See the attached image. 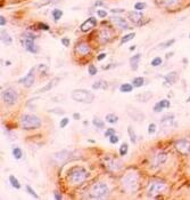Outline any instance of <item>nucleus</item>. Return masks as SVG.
Listing matches in <instances>:
<instances>
[{
  "instance_id": "1",
  "label": "nucleus",
  "mask_w": 190,
  "mask_h": 200,
  "mask_svg": "<svg viewBox=\"0 0 190 200\" xmlns=\"http://www.w3.org/2000/svg\"><path fill=\"white\" fill-rule=\"evenodd\" d=\"M122 186L127 193H134L139 186V175L133 170L127 172L122 177Z\"/></svg>"
},
{
  "instance_id": "2",
  "label": "nucleus",
  "mask_w": 190,
  "mask_h": 200,
  "mask_svg": "<svg viewBox=\"0 0 190 200\" xmlns=\"http://www.w3.org/2000/svg\"><path fill=\"white\" fill-rule=\"evenodd\" d=\"M89 173L87 172V169L83 167H73L68 170L67 173V181L72 184V185H77L82 182H84L88 179Z\"/></svg>"
},
{
  "instance_id": "3",
  "label": "nucleus",
  "mask_w": 190,
  "mask_h": 200,
  "mask_svg": "<svg viewBox=\"0 0 190 200\" xmlns=\"http://www.w3.org/2000/svg\"><path fill=\"white\" fill-rule=\"evenodd\" d=\"M109 188L105 182H96L89 190V197L92 199H103L108 196Z\"/></svg>"
},
{
  "instance_id": "4",
  "label": "nucleus",
  "mask_w": 190,
  "mask_h": 200,
  "mask_svg": "<svg viewBox=\"0 0 190 200\" xmlns=\"http://www.w3.org/2000/svg\"><path fill=\"white\" fill-rule=\"evenodd\" d=\"M20 124L23 129L32 130V129H38L39 127H41V120L35 115H23L21 117Z\"/></svg>"
},
{
  "instance_id": "5",
  "label": "nucleus",
  "mask_w": 190,
  "mask_h": 200,
  "mask_svg": "<svg viewBox=\"0 0 190 200\" xmlns=\"http://www.w3.org/2000/svg\"><path fill=\"white\" fill-rule=\"evenodd\" d=\"M71 96L74 101L80 102V103H84V104H90L95 100V95L87 89H74Z\"/></svg>"
},
{
  "instance_id": "6",
  "label": "nucleus",
  "mask_w": 190,
  "mask_h": 200,
  "mask_svg": "<svg viewBox=\"0 0 190 200\" xmlns=\"http://www.w3.org/2000/svg\"><path fill=\"white\" fill-rule=\"evenodd\" d=\"M165 188H166L165 182L159 181V179H153L148 183L147 185V196L150 198H154L157 194H159L160 192H163Z\"/></svg>"
},
{
  "instance_id": "7",
  "label": "nucleus",
  "mask_w": 190,
  "mask_h": 200,
  "mask_svg": "<svg viewBox=\"0 0 190 200\" xmlns=\"http://www.w3.org/2000/svg\"><path fill=\"white\" fill-rule=\"evenodd\" d=\"M2 100L6 104L13 105L17 102L18 100V94L16 93V90H14L13 88H7L2 92Z\"/></svg>"
},
{
  "instance_id": "8",
  "label": "nucleus",
  "mask_w": 190,
  "mask_h": 200,
  "mask_svg": "<svg viewBox=\"0 0 190 200\" xmlns=\"http://www.w3.org/2000/svg\"><path fill=\"white\" fill-rule=\"evenodd\" d=\"M127 115L130 117L132 120H134V121H137V122L144 121L145 118H146V116H145L139 109H137L136 106H132V105H127Z\"/></svg>"
},
{
  "instance_id": "9",
  "label": "nucleus",
  "mask_w": 190,
  "mask_h": 200,
  "mask_svg": "<svg viewBox=\"0 0 190 200\" xmlns=\"http://www.w3.org/2000/svg\"><path fill=\"white\" fill-rule=\"evenodd\" d=\"M175 149L181 154H189L190 153V141L186 138H181L175 143Z\"/></svg>"
},
{
  "instance_id": "10",
  "label": "nucleus",
  "mask_w": 190,
  "mask_h": 200,
  "mask_svg": "<svg viewBox=\"0 0 190 200\" xmlns=\"http://www.w3.org/2000/svg\"><path fill=\"white\" fill-rule=\"evenodd\" d=\"M112 23L116 26L120 30H130V25L127 22V20H124L121 16H114L112 17Z\"/></svg>"
},
{
  "instance_id": "11",
  "label": "nucleus",
  "mask_w": 190,
  "mask_h": 200,
  "mask_svg": "<svg viewBox=\"0 0 190 200\" xmlns=\"http://www.w3.org/2000/svg\"><path fill=\"white\" fill-rule=\"evenodd\" d=\"M18 83L24 85V87H26V88L31 87L32 85H33V83H34V68H32L31 70L29 71V73L26 74L25 77L21 78V79L18 80Z\"/></svg>"
},
{
  "instance_id": "12",
  "label": "nucleus",
  "mask_w": 190,
  "mask_h": 200,
  "mask_svg": "<svg viewBox=\"0 0 190 200\" xmlns=\"http://www.w3.org/2000/svg\"><path fill=\"white\" fill-rule=\"evenodd\" d=\"M166 160H167V153L166 152H158L153 158V167H160Z\"/></svg>"
},
{
  "instance_id": "13",
  "label": "nucleus",
  "mask_w": 190,
  "mask_h": 200,
  "mask_svg": "<svg viewBox=\"0 0 190 200\" xmlns=\"http://www.w3.org/2000/svg\"><path fill=\"white\" fill-rule=\"evenodd\" d=\"M96 25H97V20H96L95 17H89L87 21H84L81 24L80 30L82 32H88L90 31V30H92Z\"/></svg>"
},
{
  "instance_id": "14",
  "label": "nucleus",
  "mask_w": 190,
  "mask_h": 200,
  "mask_svg": "<svg viewBox=\"0 0 190 200\" xmlns=\"http://www.w3.org/2000/svg\"><path fill=\"white\" fill-rule=\"evenodd\" d=\"M110 38H112V32L109 31L107 28L106 29H101L100 32H99V34H98V40H99V42L101 45L107 43L110 40Z\"/></svg>"
},
{
  "instance_id": "15",
  "label": "nucleus",
  "mask_w": 190,
  "mask_h": 200,
  "mask_svg": "<svg viewBox=\"0 0 190 200\" xmlns=\"http://www.w3.org/2000/svg\"><path fill=\"white\" fill-rule=\"evenodd\" d=\"M127 17H129V20L132 22L133 24H140V22L142 21V19H144V15H142L141 11H130V13L127 14Z\"/></svg>"
},
{
  "instance_id": "16",
  "label": "nucleus",
  "mask_w": 190,
  "mask_h": 200,
  "mask_svg": "<svg viewBox=\"0 0 190 200\" xmlns=\"http://www.w3.org/2000/svg\"><path fill=\"white\" fill-rule=\"evenodd\" d=\"M75 52L81 56H84V55L90 53V47L87 42H79L75 47Z\"/></svg>"
},
{
  "instance_id": "17",
  "label": "nucleus",
  "mask_w": 190,
  "mask_h": 200,
  "mask_svg": "<svg viewBox=\"0 0 190 200\" xmlns=\"http://www.w3.org/2000/svg\"><path fill=\"white\" fill-rule=\"evenodd\" d=\"M24 46L26 47V49L29 52H31L33 54L38 53V51H39L38 46L34 43V40H31V39H24Z\"/></svg>"
},
{
  "instance_id": "18",
  "label": "nucleus",
  "mask_w": 190,
  "mask_h": 200,
  "mask_svg": "<svg viewBox=\"0 0 190 200\" xmlns=\"http://www.w3.org/2000/svg\"><path fill=\"white\" fill-rule=\"evenodd\" d=\"M170 106H171V103H170L169 100H162V101H159L158 103L155 104L154 111L155 112H160L163 109H169Z\"/></svg>"
},
{
  "instance_id": "19",
  "label": "nucleus",
  "mask_w": 190,
  "mask_h": 200,
  "mask_svg": "<svg viewBox=\"0 0 190 200\" xmlns=\"http://www.w3.org/2000/svg\"><path fill=\"white\" fill-rule=\"evenodd\" d=\"M68 156H70V152L67 150H62V151H59V152L53 154V159L56 161H58V162H63V161H65L66 159L68 158Z\"/></svg>"
},
{
  "instance_id": "20",
  "label": "nucleus",
  "mask_w": 190,
  "mask_h": 200,
  "mask_svg": "<svg viewBox=\"0 0 190 200\" xmlns=\"http://www.w3.org/2000/svg\"><path fill=\"white\" fill-rule=\"evenodd\" d=\"M164 79H165V83L169 85H174L178 80V72L175 71H172V72H169L167 74L164 75Z\"/></svg>"
},
{
  "instance_id": "21",
  "label": "nucleus",
  "mask_w": 190,
  "mask_h": 200,
  "mask_svg": "<svg viewBox=\"0 0 190 200\" xmlns=\"http://www.w3.org/2000/svg\"><path fill=\"white\" fill-rule=\"evenodd\" d=\"M140 58H141V54H136L134 56H132V57L130 58V66H131V70H132V71H137L138 70Z\"/></svg>"
},
{
  "instance_id": "22",
  "label": "nucleus",
  "mask_w": 190,
  "mask_h": 200,
  "mask_svg": "<svg viewBox=\"0 0 190 200\" xmlns=\"http://www.w3.org/2000/svg\"><path fill=\"white\" fill-rule=\"evenodd\" d=\"M153 97V93L151 92H145V93H141V94H138L136 96V100L139 102H142V103H146L148 102L150 98Z\"/></svg>"
},
{
  "instance_id": "23",
  "label": "nucleus",
  "mask_w": 190,
  "mask_h": 200,
  "mask_svg": "<svg viewBox=\"0 0 190 200\" xmlns=\"http://www.w3.org/2000/svg\"><path fill=\"white\" fill-rule=\"evenodd\" d=\"M58 81H59V79H58V78H53V79L51 80V81H50V83H49V84H47L46 86H44V87L40 88V89H39V90L37 92V93H46V92H48V90L53 89V88L55 87V86H56V84H57Z\"/></svg>"
},
{
  "instance_id": "24",
  "label": "nucleus",
  "mask_w": 190,
  "mask_h": 200,
  "mask_svg": "<svg viewBox=\"0 0 190 200\" xmlns=\"http://www.w3.org/2000/svg\"><path fill=\"white\" fill-rule=\"evenodd\" d=\"M1 41H2V43H5V46H9L13 42V39L9 36V33L5 29H1Z\"/></svg>"
},
{
  "instance_id": "25",
  "label": "nucleus",
  "mask_w": 190,
  "mask_h": 200,
  "mask_svg": "<svg viewBox=\"0 0 190 200\" xmlns=\"http://www.w3.org/2000/svg\"><path fill=\"white\" fill-rule=\"evenodd\" d=\"M108 168L113 172H118L120 169L122 168V162L117 159H112L110 162H108Z\"/></svg>"
},
{
  "instance_id": "26",
  "label": "nucleus",
  "mask_w": 190,
  "mask_h": 200,
  "mask_svg": "<svg viewBox=\"0 0 190 200\" xmlns=\"http://www.w3.org/2000/svg\"><path fill=\"white\" fill-rule=\"evenodd\" d=\"M157 2L159 5L166 7V8H171V7L175 6L179 2V0H157Z\"/></svg>"
},
{
  "instance_id": "27",
  "label": "nucleus",
  "mask_w": 190,
  "mask_h": 200,
  "mask_svg": "<svg viewBox=\"0 0 190 200\" xmlns=\"http://www.w3.org/2000/svg\"><path fill=\"white\" fill-rule=\"evenodd\" d=\"M92 88L94 89H107L108 88V85H107V83L106 81H104V80H98V81H96L95 84L92 85Z\"/></svg>"
},
{
  "instance_id": "28",
  "label": "nucleus",
  "mask_w": 190,
  "mask_h": 200,
  "mask_svg": "<svg viewBox=\"0 0 190 200\" xmlns=\"http://www.w3.org/2000/svg\"><path fill=\"white\" fill-rule=\"evenodd\" d=\"M51 16H53V19L55 22L59 21V20L62 19V16H63V11L56 8V9H53V11H51Z\"/></svg>"
},
{
  "instance_id": "29",
  "label": "nucleus",
  "mask_w": 190,
  "mask_h": 200,
  "mask_svg": "<svg viewBox=\"0 0 190 200\" xmlns=\"http://www.w3.org/2000/svg\"><path fill=\"white\" fill-rule=\"evenodd\" d=\"M133 87H134V86L131 84H123V85H121L120 90H121L122 93H130V92L133 90Z\"/></svg>"
},
{
  "instance_id": "30",
  "label": "nucleus",
  "mask_w": 190,
  "mask_h": 200,
  "mask_svg": "<svg viewBox=\"0 0 190 200\" xmlns=\"http://www.w3.org/2000/svg\"><path fill=\"white\" fill-rule=\"evenodd\" d=\"M9 182H11L13 188H15V189H21V183L18 182V179H16L14 175H9Z\"/></svg>"
},
{
  "instance_id": "31",
  "label": "nucleus",
  "mask_w": 190,
  "mask_h": 200,
  "mask_svg": "<svg viewBox=\"0 0 190 200\" xmlns=\"http://www.w3.org/2000/svg\"><path fill=\"white\" fill-rule=\"evenodd\" d=\"M105 119L106 121L109 122V124H116L117 121H118V117L116 115H114V113H108Z\"/></svg>"
},
{
  "instance_id": "32",
  "label": "nucleus",
  "mask_w": 190,
  "mask_h": 200,
  "mask_svg": "<svg viewBox=\"0 0 190 200\" xmlns=\"http://www.w3.org/2000/svg\"><path fill=\"white\" fill-rule=\"evenodd\" d=\"M58 1H61V0H42L41 2L37 4V5H35V7L40 8V7H44V6H48V5H53V4H56V2H58Z\"/></svg>"
},
{
  "instance_id": "33",
  "label": "nucleus",
  "mask_w": 190,
  "mask_h": 200,
  "mask_svg": "<svg viewBox=\"0 0 190 200\" xmlns=\"http://www.w3.org/2000/svg\"><path fill=\"white\" fill-rule=\"evenodd\" d=\"M136 37V33L134 32H131V33H129V34H125L122 39H121V45H124V43H127V42H129L130 40H132L133 38Z\"/></svg>"
},
{
  "instance_id": "34",
  "label": "nucleus",
  "mask_w": 190,
  "mask_h": 200,
  "mask_svg": "<svg viewBox=\"0 0 190 200\" xmlns=\"http://www.w3.org/2000/svg\"><path fill=\"white\" fill-rule=\"evenodd\" d=\"M127 134H129V136H130V140H131V142L134 144L136 142H137V135H136V133H134V130H133V128L131 126L127 127Z\"/></svg>"
},
{
  "instance_id": "35",
  "label": "nucleus",
  "mask_w": 190,
  "mask_h": 200,
  "mask_svg": "<svg viewBox=\"0 0 190 200\" xmlns=\"http://www.w3.org/2000/svg\"><path fill=\"white\" fill-rule=\"evenodd\" d=\"M145 83V79L142 78V77H137V78H134L133 80H132V85L134 86V87H141L142 85Z\"/></svg>"
},
{
  "instance_id": "36",
  "label": "nucleus",
  "mask_w": 190,
  "mask_h": 200,
  "mask_svg": "<svg viewBox=\"0 0 190 200\" xmlns=\"http://www.w3.org/2000/svg\"><path fill=\"white\" fill-rule=\"evenodd\" d=\"M13 156H14V158L18 160V159L22 158L23 152H22V150L20 147H14V149H13Z\"/></svg>"
},
{
  "instance_id": "37",
  "label": "nucleus",
  "mask_w": 190,
  "mask_h": 200,
  "mask_svg": "<svg viewBox=\"0 0 190 200\" xmlns=\"http://www.w3.org/2000/svg\"><path fill=\"white\" fill-rule=\"evenodd\" d=\"M127 150H129V145H127V143L124 142V143L120 147V156H121V157H124L127 153Z\"/></svg>"
},
{
  "instance_id": "38",
  "label": "nucleus",
  "mask_w": 190,
  "mask_h": 200,
  "mask_svg": "<svg viewBox=\"0 0 190 200\" xmlns=\"http://www.w3.org/2000/svg\"><path fill=\"white\" fill-rule=\"evenodd\" d=\"M175 42V39H171V40H167V41H164V42H162V43H159L158 45V47L159 48H167V47H171L173 43Z\"/></svg>"
},
{
  "instance_id": "39",
  "label": "nucleus",
  "mask_w": 190,
  "mask_h": 200,
  "mask_svg": "<svg viewBox=\"0 0 190 200\" xmlns=\"http://www.w3.org/2000/svg\"><path fill=\"white\" fill-rule=\"evenodd\" d=\"M92 124H94L96 127H98V128H104V127H105L104 121H101L99 118H94V120H92Z\"/></svg>"
},
{
  "instance_id": "40",
  "label": "nucleus",
  "mask_w": 190,
  "mask_h": 200,
  "mask_svg": "<svg viewBox=\"0 0 190 200\" xmlns=\"http://www.w3.org/2000/svg\"><path fill=\"white\" fill-rule=\"evenodd\" d=\"M147 7V5L145 4V2H141V1H139V2H137V4H134V9L136 11H144L145 8Z\"/></svg>"
},
{
  "instance_id": "41",
  "label": "nucleus",
  "mask_w": 190,
  "mask_h": 200,
  "mask_svg": "<svg viewBox=\"0 0 190 200\" xmlns=\"http://www.w3.org/2000/svg\"><path fill=\"white\" fill-rule=\"evenodd\" d=\"M156 129H157V127H156V125H155L154 122L149 124V125H148V134H149V135L155 134V133H156Z\"/></svg>"
},
{
  "instance_id": "42",
  "label": "nucleus",
  "mask_w": 190,
  "mask_h": 200,
  "mask_svg": "<svg viewBox=\"0 0 190 200\" xmlns=\"http://www.w3.org/2000/svg\"><path fill=\"white\" fill-rule=\"evenodd\" d=\"M88 72L90 75H96L97 74V68H96L94 64H90L89 66H88Z\"/></svg>"
},
{
  "instance_id": "43",
  "label": "nucleus",
  "mask_w": 190,
  "mask_h": 200,
  "mask_svg": "<svg viewBox=\"0 0 190 200\" xmlns=\"http://www.w3.org/2000/svg\"><path fill=\"white\" fill-rule=\"evenodd\" d=\"M26 191H27V193H29V194H31V196H33L34 198L39 199V196H38V194L35 193V191H34V190L32 189V188L30 186V185H26Z\"/></svg>"
},
{
  "instance_id": "44",
  "label": "nucleus",
  "mask_w": 190,
  "mask_h": 200,
  "mask_svg": "<svg viewBox=\"0 0 190 200\" xmlns=\"http://www.w3.org/2000/svg\"><path fill=\"white\" fill-rule=\"evenodd\" d=\"M23 37H24V39H31V40H35V38H37L31 32H24V33H23Z\"/></svg>"
},
{
  "instance_id": "45",
  "label": "nucleus",
  "mask_w": 190,
  "mask_h": 200,
  "mask_svg": "<svg viewBox=\"0 0 190 200\" xmlns=\"http://www.w3.org/2000/svg\"><path fill=\"white\" fill-rule=\"evenodd\" d=\"M162 62H163V61H162V58H160V57H155V58L151 61V65L156 68V66H159V65L162 64Z\"/></svg>"
},
{
  "instance_id": "46",
  "label": "nucleus",
  "mask_w": 190,
  "mask_h": 200,
  "mask_svg": "<svg viewBox=\"0 0 190 200\" xmlns=\"http://www.w3.org/2000/svg\"><path fill=\"white\" fill-rule=\"evenodd\" d=\"M68 122H70V119H68V118H63V119L61 120L59 126H61V128H65V127L68 125Z\"/></svg>"
},
{
  "instance_id": "47",
  "label": "nucleus",
  "mask_w": 190,
  "mask_h": 200,
  "mask_svg": "<svg viewBox=\"0 0 190 200\" xmlns=\"http://www.w3.org/2000/svg\"><path fill=\"white\" fill-rule=\"evenodd\" d=\"M115 133H116V132H115V129H113V128H108V129L105 132V137L112 136V135H114Z\"/></svg>"
},
{
  "instance_id": "48",
  "label": "nucleus",
  "mask_w": 190,
  "mask_h": 200,
  "mask_svg": "<svg viewBox=\"0 0 190 200\" xmlns=\"http://www.w3.org/2000/svg\"><path fill=\"white\" fill-rule=\"evenodd\" d=\"M97 15H98L99 17H101V19H105L106 16H107V11H104V9H98V11H97Z\"/></svg>"
},
{
  "instance_id": "49",
  "label": "nucleus",
  "mask_w": 190,
  "mask_h": 200,
  "mask_svg": "<svg viewBox=\"0 0 190 200\" xmlns=\"http://www.w3.org/2000/svg\"><path fill=\"white\" fill-rule=\"evenodd\" d=\"M109 142L112 143V144H116L117 142H118V137L114 134V135H112V136H109Z\"/></svg>"
},
{
  "instance_id": "50",
  "label": "nucleus",
  "mask_w": 190,
  "mask_h": 200,
  "mask_svg": "<svg viewBox=\"0 0 190 200\" xmlns=\"http://www.w3.org/2000/svg\"><path fill=\"white\" fill-rule=\"evenodd\" d=\"M49 112H53V113H56V115H61V116L65 113L62 109H53V110H49Z\"/></svg>"
},
{
  "instance_id": "51",
  "label": "nucleus",
  "mask_w": 190,
  "mask_h": 200,
  "mask_svg": "<svg viewBox=\"0 0 190 200\" xmlns=\"http://www.w3.org/2000/svg\"><path fill=\"white\" fill-rule=\"evenodd\" d=\"M61 42L63 43L64 47H68V46H70V39H68V38H62Z\"/></svg>"
},
{
  "instance_id": "52",
  "label": "nucleus",
  "mask_w": 190,
  "mask_h": 200,
  "mask_svg": "<svg viewBox=\"0 0 190 200\" xmlns=\"http://www.w3.org/2000/svg\"><path fill=\"white\" fill-rule=\"evenodd\" d=\"M38 26L40 28V30H44V31L49 30V26H48L47 24H44V23H39V24H38Z\"/></svg>"
},
{
  "instance_id": "53",
  "label": "nucleus",
  "mask_w": 190,
  "mask_h": 200,
  "mask_svg": "<svg viewBox=\"0 0 190 200\" xmlns=\"http://www.w3.org/2000/svg\"><path fill=\"white\" fill-rule=\"evenodd\" d=\"M6 23H7L6 19H5V17H4L2 15H1V16H0V25H1V26H4V25H5Z\"/></svg>"
},
{
  "instance_id": "54",
  "label": "nucleus",
  "mask_w": 190,
  "mask_h": 200,
  "mask_svg": "<svg viewBox=\"0 0 190 200\" xmlns=\"http://www.w3.org/2000/svg\"><path fill=\"white\" fill-rule=\"evenodd\" d=\"M110 11H112L113 14H116V13H123L124 9H122V8H115V9H114V8H113Z\"/></svg>"
},
{
  "instance_id": "55",
  "label": "nucleus",
  "mask_w": 190,
  "mask_h": 200,
  "mask_svg": "<svg viewBox=\"0 0 190 200\" xmlns=\"http://www.w3.org/2000/svg\"><path fill=\"white\" fill-rule=\"evenodd\" d=\"M105 57H106V54L105 53H101V54H99V55H98L97 60H98V61H101V60H104Z\"/></svg>"
},
{
  "instance_id": "56",
  "label": "nucleus",
  "mask_w": 190,
  "mask_h": 200,
  "mask_svg": "<svg viewBox=\"0 0 190 200\" xmlns=\"http://www.w3.org/2000/svg\"><path fill=\"white\" fill-rule=\"evenodd\" d=\"M63 197H62V194L61 193H58V192H55V199H62Z\"/></svg>"
},
{
  "instance_id": "57",
  "label": "nucleus",
  "mask_w": 190,
  "mask_h": 200,
  "mask_svg": "<svg viewBox=\"0 0 190 200\" xmlns=\"http://www.w3.org/2000/svg\"><path fill=\"white\" fill-rule=\"evenodd\" d=\"M73 118L75 119V120H79V119L81 118V116H80L79 113H74V115H73Z\"/></svg>"
},
{
  "instance_id": "58",
  "label": "nucleus",
  "mask_w": 190,
  "mask_h": 200,
  "mask_svg": "<svg viewBox=\"0 0 190 200\" xmlns=\"http://www.w3.org/2000/svg\"><path fill=\"white\" fill-rule=\"evenodd\" d=\"M101 5H104V2H103V1H100V0H99V1H97V2L95 4L96 7H97V6H101Z\"/></svg>"
},
{
  "instance_id": "59",
  "label": "nucleus",
  "mask_w": 190,
  "mask_h": 200,
  "mask_svg": "<svg viewBox=\"0 0 190 200\" xmlns=\"http://www.w3.org/2000/svg\"><path fill=\"white\" fill-rule=\"evenodd\" d=\"M136 47H137V46H131V47H130V51H134Z\"/></svg>"
},
{
  "instance_id": "60",
  "label": "nucleus",
  "mask_w": 190,
  "mask_h": 200,
  "mask_svg": "<svg viewBox=\"0 0 190 200\" xmlns=\"http://www.w3.org/2000/svg\"><path fill=\"white\" fill-rule=\"evenodd\" d=\"M171 55H173V53H170V54H166V58H169V57H171Z\"/></svg>"
},
{
  "instance_id": "61",
  "label": "nucleus",
  "mask_w": 190,
  "mask_h": 200,
  "mask_svg": "<svg viewBox=\"0 0 190 200\" xmlns=\"http://www.w3.org/2000/svg\"><path fill=\"white\" fill-rule=\"evenodd\" d=\"M187 102H188V103H190V96L188 97V98H187Z\"/></svg>"
},
{
  "instance_id": "62",
  "label": "nucleus",
  "mask_w": 190,
  "mask_h": 200,
  "mask_svg": "<svg viewBox=\"0 0 190 200\" xmlns=\"http://www.w3.org/2000/svg\"><path fill=\"white\" fill-rule=\"evenodd\" d=\"M189 38H190V33H189Z\"/></svg>"
}]
</instances>
